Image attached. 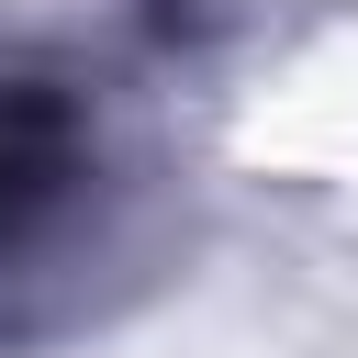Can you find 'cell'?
Segmentation results:
<instances>
[{
  "mask_svg": "<svg viewBox=\"0 0 358 358\" xmlns=\"http://www.w3.org/2000/svg\"><path fill=\"white\" fill-rule=\"evenodd\" d=\"M112 157L78 78H0V336L67 324L78 268L112 257Z\"/></svg>",
  "mask_w": 358,
  "mask_h": 358,
  "instance_id": "obj_1",
  "label": "cell"
}]
</instances>
